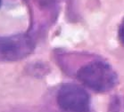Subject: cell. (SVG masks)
<instances>
[{
    "mask_svg": "<svg viewBox=\"0 0 124 112\" xmlns=\"http://www.w3.org/2000/svg\"><path fill=\"white\" fill-rule=\"evenodd\" d=\"M35 43L27 34L0 36V62H16L29 56Z\"/></svg>",
    "mask_w": 124,
    "mask_h": 112,
    "instance_id": "cell-3",
    "label": "cell"
},
{
    "mask_svg": "<svg viewBox=\"0 0 124 112\" xmlns=\"http://www.w3.org/2000/svg\"><path fill=\"white\" fill-rule=\"evenodd\" d=\"M57 104L64 112H88L90 97L85 89L72 83L63 84L56 95Z\"/></svg>",
    "mask_w": 124,
    "mask_h": 112,
    "instance_id": "cell-2",
    "label": "cell"
},
{
    "mask_svg": "<svg viewBox=\"0 0 124 112\" xmlns=\"http://www.w3.org/2000/svg\"><path fill=\"white\" fill-rule=\"evenodd\" d=\"M77 78L95 92H105L115 86L118 76L110 64L103 61H94L79 68Z\"/></svg>",
    "mask_w": 124,
    "mask_h": 112,
    "instance_id": "cell-1",
    "label": "cell"
},
{
    "mask_svg": "<svg viewBox=\"0 0 124 112\" xmlns=\"http://www.w3.org/2000/svg\"><path fill=\"white\" fill-rule=\"evenodd\" d=\"M0 6H1V0H0Z\"/></svg>",
    "mask_w": 124,
    "mask_h": 112,
    "instance_id": "cell-5",
    "label": "cell"
},
{
    "mask_svg": "<svg viewBox=\"0 0 124 112\" xmlns=\"http://www.w3.org/2000/svg\"><path fill=\"white\" fill-rule=\"evenodd\" d=\"M119 38L124 45V20L122 21V22L119 28Z\"/></svg>",
    "mask_w": 124,
    "mask_h": 112,
    "instance_id": "cell-4",
    "label": "cell"
}]
</instances>
